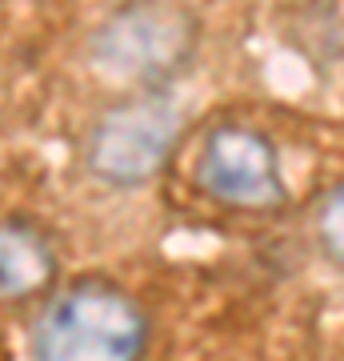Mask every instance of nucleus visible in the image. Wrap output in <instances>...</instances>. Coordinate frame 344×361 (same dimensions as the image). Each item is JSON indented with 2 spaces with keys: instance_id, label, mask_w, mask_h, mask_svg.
Masks as SVG:
<instances>
[{
  "instance_id": "4",
  "label": "nucleus",
  "mask_w": 344,
  "mask_h": 361,
  "mask_svg": "<svg viewBox=\"0 0 344 361\" xmlns=\"http://www.w3.org/2000/svg\"><path fill=\"white\" fill-rule=\"evenodd\" d=\"M196 185L229 213H276L288 201L276 145L253 125H217L196 157Z\"/></svg>"
},
{
  "instance_id": "2",
  "label": "nucleus",
  "mask_w": 344,
  "mask_h": 361,
  "mask_svg": "<svg viewBox=\"0 0 344 361\" xmlns=\"http://www.w3.org/2000/svg\"><path fill=\"white\" fill-rule=\"evenodd\" d=\"M200 25L177 0H128L92 37V61L128 85H165L196 52Z\"/></svg>"
},
{
  "instance_id": "5",
  "label": "nucleus",
  "mask_w": 344,
  "mask_h": 361,
  "mask_svg": "<svg viewBox=\"0 0 344 361\" xmlns=\"http://www.w3.org/2000/svg\"><path fill=\"white\" fill-rule=\"evenodd\" d=\"M56 281V245L28 217H0V301L20 305Z\"/></svg>"
},
{
  "instance_id": "3",
  "label": "nucleus",
  "mask_w": 344,
  "mask_h": 361,
  "mask_svg": "<svg viewBox=\"0 0 344 361\" xmlns=\"http://www.w3.org/2000/svg\"><path fill=\"white\" fill-rule=\"evenodd\" d=\"M180 141V109L160 92H136L92 121L84 165L113 189H136L168 165Z\"/></svg>"
},
{
  "instance_id": "1",
  "label": "nucleus",
  "mask_w": 344,
  "mask_h": 361,
  "mask_svg": "<svg viewBox=\"0 0 344 361\" xmlns=\"http://www.w3.org/2000/svg\"><path fill=\"white\" fill-rule=\"evenodd\" d=\"M144 349V305L104 277L56 289L32 325V361H141Z\"/></svg>"
},
{
  "instance_id": "6",
  "label": "nucleus",
  "mask_w": 344,
  "mask_h": 361,
  "mask_svg": "<svg viewBox=\"0 0 344 361\" xmlns=\"http://www.w3.org/2000/svg\"><path fill=\"white\" fill-rule=\"evenodd\" d=\"M317 241L324 249V257L344 269V180L324 193L317 209Z\"/></svg>"
}]
</instances>
